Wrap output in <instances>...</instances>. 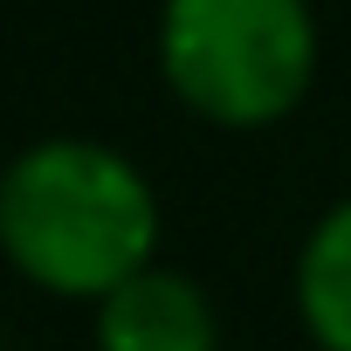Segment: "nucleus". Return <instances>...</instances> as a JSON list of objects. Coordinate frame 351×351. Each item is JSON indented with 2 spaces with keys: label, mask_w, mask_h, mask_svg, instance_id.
<instances>
[{
  "label": "nucleus",
  "mask_w": 351,
  "mask_h": 351,
  "mask_svg": "<svg viewBox=\"0 0 351 351\" xmlns=\"http://www.w3.org/2000/svg\"><path fill=\"white\" fill-rule=\"evenodd\" d=\"M158 69L193 117L262 131L289 117L317 76L310 0H165Z\"/></svg>",
  "instance_id": "2"
},
{
  "label": "nucleus",
  "mask_w": 351,
  "mask_h": 351,
  "mask_svg": "<svg viewBox=\"0 0 351 351\" xmlns=\"http://www.w3.org/2000/svg\"><path fill=\"white\" fill-rule=\"evenodd\" d=\"M152 248L158 200L124 152L49 138L0 172V255L35 289L104 303L117 282L152 269Z\"/></svg>",
  "instance_id": "1"
},
{
  "label": "nucleus",
  "mask_w": 351,
  "mask_h": 351,
  "mask_svg": "<svg viewBox=\"0 0 351 351\" xmlns=\"http://www.w3.org/2000/svg\"><path fill=\"white\" fill-rule=\"evenodd\" d=\"M97 351H221V324L193 276L138 269L97 303Z\"/></svg>",
  "instance_id": "3"
},
{
  "label": "nucleus",
  "mask_w": 351,
  "mask_h": 351,
  "mask_svg": "<svg viewBox=\"0 0 351 351\" xmlns=\"http://www.w3.org/2000/svg\"><path fill=\"white\" fill-rule=\"evenodd\" d=\"M296 303L324 351H351V200H337L296 262Z\"/></svg>",
  "instance_id": "4"
}]
</instances>
